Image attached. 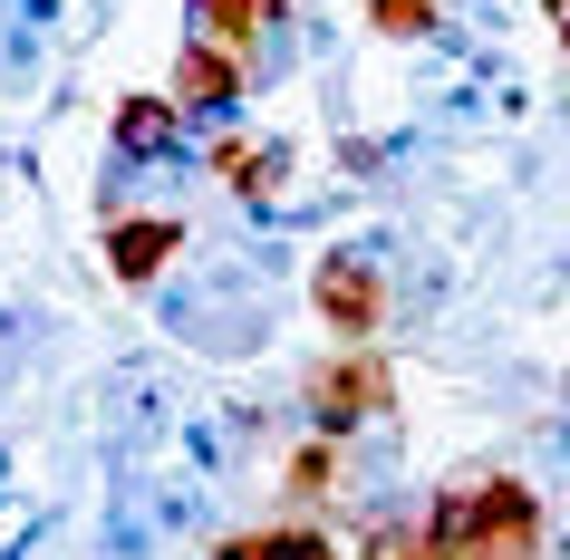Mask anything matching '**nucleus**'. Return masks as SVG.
<instances>
[{
  "instance_id": "1",
  "label": "nucleus",
  "mask_w": 570,
  "mask_h": 560,
  "mask_svg": "<svg viewBox=\"0 0 570 560\" xmlns=\"http://www.w3.org/2000/svg\"><path fill=\"white\" fill-rule=\"evenodd\" d=\"M281 20H291V0H194V39H204V49H233L252 78H271Z\"/></svg>"
},
{
  "instance_id": "2",
  "label": "nucleus",
  "mask_w": 570,
  "mask_h": 560,
  "mask_svg": "<svg viewBox=\"0 0 570 560\" xmlns=\"http://www.w3.org/2000/svg\"><path fill=\"white\" fill-rule=\"evenodd\" d=\"M309 415H320V435H348L367 415H387V357L338 348L330 367H320V386H309Z\"/></svg>"
},
{
  "instance_id": "3",
  "label": "nucleus",
  "mask_w": 570,
  "mask_h": 560,
  "mask_svg": "<svg viewBox=\"0 0 570 560\" xmlns=\"http://www.w3.org/2000/svg\"><path fill=\"white\" fill-rule=\"evenodd\" d=\"M309 299H320V320H330L348 348H367V328H377V310H387V291H377V271H367V262H330Z\"/></svg>"
},
{
  "instance_id": "4",
  "label": "nucleus",
  "mask_w": 570,
  "mask_h": 560,
  "mask_svg": "<svg viewBox=\"0 0 570 560\" xmlns=\"http://www.w3.org/2000/svg\"><path fill=\"white\" fill-rule=\"evenodd\" d=\"M107 252H117L126 281H155V271L175 262V223H117V233H107Z\"/></svg>"
},
{
  "instance_id": "5",
  "label": "nucleus",
  "mask_w": 570,
  "mask_h": 560,
  "mask_svg": "<svg viewBox=\"0 0 570 560\" xmlns=\"http://www.w3.org/2000/svg\"><path fill=\"white\" fill-rule=\"evenodd\" d=\"M367 30H387V39H425V30H435V0H367Z\"/></svg>"
}]
</instances>
